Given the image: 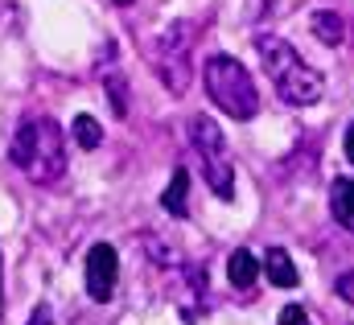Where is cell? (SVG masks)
<instances>
[{"instance_id":"30bf717a","label":"cell","mask_w":354,"mask_h":325,"mask_svg":"<svg viewBox=\"0 0 354 325\" xmlns=\"http://www.w3.org/2000/svg\"><path fill=\"white\" fill-rule=\"evenodd\" d=\"M309 25H313V33H317V41H322V46H342V37H346L342 17H338V12H330V8H317V12L309 17Z\"/></svg>"},{"instance_id":"3957f363","label":"cell","mask_w":354,"mask_h":325,"mask_svg":"<svg viewBox=\"0 0 354 325\" xmlns=\"http://www.w3.org/2000/svg\"><path fill=\"white\" fill-rule=\"evenodd\" d=\"M206 95L214 99L218 111H227L231 120H252L260 111V91L248 75V66L231 54H214L206 62Z\"/></svg>"},{"instance_id":"5b68a950","label":"cell","mask_w":354,"mask_h":325,"mask_svg":"<svg viewBox=\"0 0 354 325\" xmlns=\"http://www.w3.org/2000/svg\"><path fill=\"white\" fill-rule=\"evenodd\" d=\"M194 37H198L194 21H177L153 46V71L161 75V82L174 95H185V86H189V46H194Z\"/></svg>"},{"instance_id":"7a4b0ae2","label":"cell","mask_w":354,"mask_h":325,"mask_svg":"<svg viewBox=\"0 0 354 325\" xmlns=\"http://www.w3.org/2000/svg\"><path fill=\"white\" fill-rule=\"evenodd\" d=\"M256 50H260V62H264L268 71V82L276 86V95L288 103V107H309V103H317L322 99V91H326V82L322 75L284 41V37H256Z\"/></svg>"},{"instance_id":"277c9868","label":"cell","mask_w":354,"mask_h":325,"mask_svg":"<svg viewBox=\"0 0 354 325\" xmlns=\"http://www.w3.org/2000/svg\"><path fill=\"white\" fill-rule=\"evenodd\" d=\"M189 140H194V153L202 157V177L206 185L231 202L235 198V165H231V153H227V136L223 128L210 120V115H194L189 120Z\"/></svg>"},{"instance_id":"6da1fadb","label":"cell","mask_w":354,"mask_h":325,"mask_svg":"<svg viewBox=\"0 0 354 325\" xmlns=\"http://www.w3.org/2000/svg\"><path fill=\"white\" fill-rule=\"evenodd\" d=\"M8 161L17 165L29 181L54 185L66 173V136L50 115H29L8 145Z\"/></svg>"},{"instance_id":"8fae6325","label":"cell","mask_w":354,"mask_h":325,"mask_svg":"<svg viewBox=\"0 0 354 325\" xmlns=\"http://www.w3.org/2000/svg\"><path fill=\"white\" fill-rule=\"evenodd\" d=\"M185 198H189V169H174V181L165 185L161 206L169 214H177V219H185Z\"/></svg>"},{"instance_id":"2e32d148","label":"cell","mask_w":354,"mask_h":325,"mask_svg":"<svg viewBox=\"0 0 354 325\" xmlns=\"http://www.w3.org/2000/svg\"><path fill=\"white\" fill-rule=\"evenodd\" d=\"M346 161L354 165V124L346 128Z\"/></svg>"},{"instance_id":"8992f818","label":"cell","mask_w":354,"mask_h":325,"mask_svg":"<svg viewBox=\"0 0 354 325\" xmlns=\"http://www.w3.org/2000/svg\"><path fill=\"white\" fill-rule=\"evenodd\" d=\"M120 280V255L111 243H95L87 251V292L91 301H111Z\"/></svg>"},{"instance_id":"ac0fdd59","label":"cell","mask_w":354,"mask_h":325,"mask_svg":"<svg viewBox=\"0 0 354 325\" xmlns=\"http://www.w3.org/2000/svg\"><path fill=\"white\" fill-rule=\"evenodd\" d=\"M115 4H132V0H115Z\"/></svg>"},{"instance_id":"7c38bea8","label":"cell","mask_w":354,"mask_h":325,"mask_svg":"<svg viewBox=\"0 0 354 325\" xmlns=\"http://www.w3.org/2000/svg\"><path fill=\"white\" fill-rule=\"evenodd\" d=\"M75 145L79 149H99L103 145V128H99V120L95 115H75Z\"/></svg>"},{"instance_id":"52a82bcc","label":"cell","mask_w":354,"mask_h":325,"mask_svg":"<svg viewBox=\"0 0 354 325\" xmlns=\"http://www.w3.org/2000/svg\"><path fill=\"white\" fill-rule=\"evenodd\" d=\"M260 272H264L276 288H297V280H301V276H297V268H292V255H288L284 247H268Z\"/></svg>"},{"instance_id":"5bb4252c","label":"cell","mask_w":354,"mask_h":325,"mask_svg":"<svg viewBox=\"0 0 354 325\" xmlns=\"http://www.w3.org/2000/svg\"><path fill=\"white\" fill-rule=\"evenodd\" d=\"M280 325H313V322H309V313L301 305H284L280 309Z\"/></svg>"},{"instance_id":"9c48e42d","label":"cell","mask_w":354,"mask_h":325,"mask_svg":"<svg viewBox=\"0 0 354 325\" xmlns=\"http://www.w3.org/2000/svg\"><path fill=\"white\" fill-rule=\"evenodd\" d=\"M227 276H231V284H235L239 292H248V288L260 280V259H256L248 247H235L231 259H227Z\"/></svg>"},{"instance_id":"9a60e30c","label":"cell","mask_w":354,"mask_h":325,"mask_svg":"<svg viewBox=\"0 0 354 325\" xmlns=\"http://www.w3.org/2000/svg\"><path fill=\"white\" fill-rule=\"evenodd\" d=\"M338 292H342V301H351L354 305V272H346V276L338 280Z\"/></svg>"},{"instance_id":"ba28073f","label":"cell","mask_w":354,"mask_h":325,"mask_svg":"<svg viewBox=\"0 0 354 325\" xmlns=\"http://www.w3.org/2000/svg\"><path fill=\"white\" fill-rule=\"evenodd\" d=\"M330 214L338 227L354 231V177H334L330 185Z\"/></svg>"},{"instance_id":"e0dca14e","label":"cell","mask_w":354,"mask_h":325,"mask_svg":"<svg viewBox=\"0 0 354 325\" xmlns=\"http://www.w3.org/2000/svg\"><path fill=\"white\" fill-rule=\"evenodd\" d=\"M29 325H50V313H46V309H37V313H33V322Z\"/></svg>"},{"instance_id":"4fadbf2b","label":"cell","mask_w":354,"mask_h":325,"mask_svg":"<svg viewBox=\"0 0 354 325\" xmlns=\"http://www.w3.org/2000/svg\"><path fill=\"white\" fill-rule=\"evenodd\" d=\"M103 86L111 91V111L124 120V115H128V91H124V79H120V75H107V79H103Z\"/></svg>"}]
</instances>
